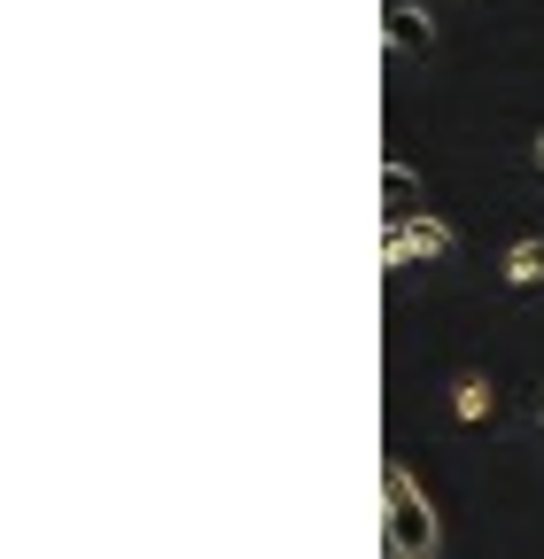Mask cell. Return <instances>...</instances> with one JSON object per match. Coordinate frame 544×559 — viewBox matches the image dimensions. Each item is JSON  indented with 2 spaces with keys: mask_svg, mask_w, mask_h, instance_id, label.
<instances>
[{
  "mask_svg": "<svg viewBox=\"0 0 544 559\" xmlns=\"http://www.w3.org/2000/svg\"><path fill=\"white\" fill-rule=\"evenodd\" d=\"M381 498H389V559H436V506L404 459L381 466Z\"/></svg>",
  "mask_w": 544,
  "mask_h": 559,
  "instance_id": "1",
  "label": "cell"
},
{
  "mask_svg": "<svg viewBox=\"0 0 544 559\" xmlns=\"http://www.w3.org/2000/svg\"><path fill=\"white\" fill-rule=\"evenodd\" d=\"M428 257H451V226L436 210H421L404 226H381V264H428Z\"/></svg>",
  "mask_w": 544,
  "mask_h": 559,
  "instance_id": "2",
  "label": "cell"
},
{
  "mask_svg": "<svg viewBox=\"0 0 544 559\" xmlns=\"http://www.w3.org/2000/svg\"><path fill=\"white\" fill-rule=\"evenodd\" d=\"M381 32H389V62H413V55H428V47H436V24H428L421 9H404V0L381 16Z\"/></svg>",
  "mask_w": 544,
  "mask_h": 559,
  "instance_id": "3",
  "label": "cell"
},
{
  "mask_svg": "<svg viewBox=\"0 0 544 559\" xmlns=\"http://www.w3.org/2000/svg\"><path fill=\"white\" fill-rule=\"evenodd\" d=\"M404 218H421V179L404 164H389L381 171V226H404Z\"/></svg>",
  "mask_w": 544,
  "mask_h": 559,
  "instance_id": "4",
  "label": "cell"
},
{
  "mask_svg": "<svg viewBox=\"0 0 544 559\" xmlns=\"http://www.w3.org/2000/svg\"><path fill=\"white\" fill-rule=\"evenodd\" d=\"M506 280H513V288H536V280H544V234H529V241L506 249Z\"/></svg>",
  "mask_w": 544,
  "mask_h": 559,
  "instance_id": "5",
  "label": "cell"
},
{
  "mask_svg": "<svg viewBox=\"0 0 544 559\" xmlns=\"http://www.w3.org/2000/svg\"><path fill=\"white\" fill-rule=\"evenodd\" d=\"M451 412H459V419H483V412H490V381H483V373H459V381H451Z\"/></svg>",
  "mask_w": 544,
  "mask_h": 559,
  "instance_id": "6",
  "label": "cell"
},
{
  "mask_svg": "<svg viewBox=\"0 0 544 559\" xmlns=\"http://www.w3.org/2000/svg\"><path fill=\"white\" fill-rule=\"evenodd\" d=\"M529 156H536V171H544V132H536V148H529Z\"/></svg>",
  "mask_w": 544,
  "mask_h": 559,
  "instance_id": "7",
  "label": "cell"
},
{
  "mask_svg": "<svg viewBox=\"0 0 544 559\" xmlns=\"http://www.w3.org/2000/svg\"><path fill=\"white\" fill-rule=\"evenodd\" d=\"M536 412H544V389H536Z\"/></svg>",
  "mask_w": 544,
  "mask_h": 559,
  "instance_id": "8",
  "label": "cell"
}]
</instances>
